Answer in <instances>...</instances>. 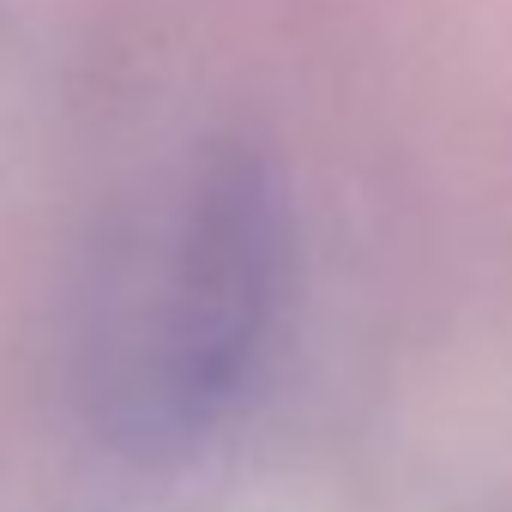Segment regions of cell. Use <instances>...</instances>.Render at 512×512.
<instances>
[{
	"label": "cell",
	"instance_id": "obj_1",
	"mask_svg": "<svg viewBox=\"0 0 512 512\" xmlns=\"http://www.w3.org/2000/svg\"><path fill=\"white\" fill-rule=\"evenodd\" d=\"M290 211L253 145H205L91 344L97 422L133 452H187L241 404L278 326Z\"/></svg>",
	"mask_w": 512,
	"mask_h": 512
}]
</instances>
